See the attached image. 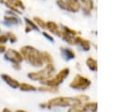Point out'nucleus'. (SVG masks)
<instances>
[{"mask_svg": "<svg viewBox=\"0 0 120 112\" xmlns=\"http://www.w3.org/2000/svg\"><path fill=\"white\" fill-rule=\"evenodd\" d=\"M81 2V4L82 5V10L88 14L91 12L94 5H93V0H79Z\"/></svg>", "mask_w": 120, "mask_h": 112, "instance_id": "obj_12", "label": "nucleus"}, {"mask_svg": "<svg viewBox=\"0 0 120 112\" xmlns=\"http://www.w3.org/2000/svg\"><path fill=\"white\" fill-rule=\"evenodd\" d=\"M74 40H75V43H78L84 51H88L90 49V42L87 40L81 38V37H78V36L75 37Z\"/></svg>", "mask_w": 120, "mask_h": 112, "instance_id": "obj_10", "label": "nucleus"}, {"mask_svg": "<svg viewBox=\"0 0 120 112\" xmlns=\"http://www.w3.org/2000/svg\"><path fill=\"white\" fill-rule=\"evenodd\" d=\"M62 51H63V53H64L66 58L71 59V58L75 57V53H74L71 49H69V48H62Z\"/></svg>", "mask_w": 120, "mask_h": 112, "instance_id": "obj_17", "label": "nucleus"}, {"mask_svg": "<svg viewBox=\"0 0 120 112\" xmlns=\"http://www.w3.org/2000/svg\"><path fill=\"white\" fill-rule=\"evenodd\" d=\"M86 65L91 71H97L98 69V63L93 57H88L86 59Z\"/></svg>", "mask_w": 120, "mask_h": 112, "instance_id": "obj_14", "label": "nucleus"}, {"mask_svg": "<svg viewBox=\"0 0 120 112\" xmlns=\"http://www.w3.org/2000/svg\"><path fill=\"white\" fill-rule=\"evenodd\" d=\"M8 40V37H7V34H2V35H0V43H1V44L6 43Z\"/></svg>", "mask_w": 120, "mask_h": 112, "instance_id": "obj_24", "label": "nucleus"}, {"mask_svg": "<svg viewBox=\"0 0 120 112\" xmlns=\"http://www.w3.org/2000/svg\"><path fill=\"white\" fill-rule=\"evenodd\" d=\"M68 73H69V69H68V68H64V69H62L57 74H55L53 77L48 78V79L43 80V81H41V82H42L43 84L47 85V86L56 88L59 84H61V83L63 82V80L68 75Z\"/></svg>", "mask_w": 120, "mask_h": 112, "instance_id": "obj_4", "label": "nucleus"}, {"mask_svg": "<svg viewBox=\"0 0 120 112\" xmlns=\"http://www.w3.org/2000/svg\"><path fill=\"white\" fill-rule=\"evenodd\" d=\"M7 1V5L14 11H16L17 13H21L18 9V8H24V5L22 3V0H6Z\"/></svg>", "mask_w": 120, "mask_h": 112, "instance_id": "obj_8", "label": "nucleus"}, {"mask_svg": "<svg viewBox=\"0 0 120 112\" xmlns=\"http://www.w3.org/2000/svg\"><path fill=\"white\" fill-rule=\"evenodd\" d=\"M6 50H7V49H6V47H5L3 44H1V43H0V53H4Z\"/></svg>", "mask_w": 120, "mask_h": 112, "instance_id": "obj_26", "label": "nucleus"}, {"mask_svg": "<svg viewBox=\"0 0 120 112\" xmlns=\"http://www.w3.org/2000/svg\"><path fill=\"white\" fill-rule=\"evenodd\" d=\"M68 112H82V110H81V109H79L78 107H76V106H72Z\"/></svg>", "mask_w": 120, "mask_h": 112, "instance_id": "obj_25", "label": "nucleus"}, {"mask_svg": "<svg viewBox=\"0 0 120 112\" xmlns=\"http://www.w3.org/2000/svg\"><path fill=\"white\" fill-rule=\"evenodd\" d=\"M43 35H44V36H45V37H46L47 39H49L50 40H52V41L53 40V39H52V37H51V36H49V34H48V33H45V32H44V33H43Z\"/></svg>", "mask_w": 120, "mask_h": 112, "instance_id": "obj_27", "label": "nucleus"}, {"mask_svg": "<svg viewBox=\"0 0 120 112\" xmlns=\"http://www.w3.org/2000/svg\"><path fill=\"white\" fill-rule=\"evenodd\" d=\"M16 112H26V111H24V110H21V109H18Z\"/></svg>", "mask_w": 120, "mask_h": 112, "instance_id": "obj_29", "label": "nucleus"}, {"mask_svg": "<svg viewBox=\"0 0 120 112\" xmlns=\"http://www.w3.org/2000/svg\"><path fill=\"white\" fill-rule=\"evenodd\" d=\"M20 88L22 90H24V91H34L37 89V88H35L34 86L30 85V84H27V83H22V84H20Z\"/></svg>", "mask_w": 120, "mask_h": 112, "instance_id": "obj_16", "label": "nucleus"}, {"mask_svg": "<svg viewBox=\"0 0 120 112\" xmlns=\"http://www.w3.org/2000/svg\"><path fill=\"white\" fill-rule=\"evenodd\" d=\"M3 112H10V111H9V110H8V108H5V109L3 110Z\"/></svg>", "mask_w": 120, "mask_h": 112, "instance_id": "obj_28", "label": "nucleus"}, {"mask_svg": "<svg viewBox=\"0 0 120 112\" xmlns=\"http://www.w3.org/2000/svg\"><path fill=\"white\" fill-rule=\"evenodd\" d=\"M1 77L4 79V81H5L8 85H9V86H10L11 88H18V87L20 86V83H19L17 80H15V79H13L12 77H10L9 75L2 74Z\"/></svg>", "mask_w": 120, "mask_h": 112, "instance_id": "obj_11", "label": "nucleus"}, {"mask_svg": "<svg viewBox=\"0 0 120 112\" xmlns=\"http://www.w3.org/2000/svg\"><path fill=\"white\" fill-rule=\"evenodd\" d=\"M5 19H6V21H8V22H9V23H11V24H19L20 23V20L18 19V18H16V17H8V16H5Z\"/></svg>", "mask_w": 120, "mask_h": 112, "instance_id": "obj_21", "label": "nucleus"}, {"mask_svg": "<svg viewBox=\"0 0 120 112\" xmlns=\"http://www.w3.org/2000/svg\"><path fill=\"white\" fill-rule=\"evenodd\" d=\"M53 72H54L53 65L52 64H47L44 67V69H42L41 71L28 73V77L32 80H35V81H37V80L43 81V80H46V79L50 78Z\"/></svg>", "mask_w": 120, "mask_h": 112, "instance_id": "obj_3", "label": "nucleus"}, {"mask_svg": "<svg viewBox=\"0 0 120 112\" xmlns=\"http://www.w3.org/2000/svg\"><path fill=\"white\" fill-rule=\"evenodd\" d=\"M38 89L39 90H42V91H50V92H55L57 89H56V88H54V87H39L38 88Z\"/></svg>", "mask_w": 120, "mask_h": 112, "instance_id": "obj_20", "label": "nucleus"}, {"mask_svg": "<svg viewBox=\"0 0 120 112\" xmlns=\"http://www.w3.org/2000/svg\"><path fill=\"white\" fill-rule=\"evenodd\" d=\"M91 82L89 79H87L84 76H82L81 74H76L73 80L70 82L69 87L75 89H85L90 86Z\"/></svg>", "mask_w": 120, "mask_h": 112, "instance_id": "obj_5", "label": "nucleus"}, {"mask_svg": "<svg viewBox=\"0 0 120 112\" xmlns=\"http://www.w3.org/2000/svg\"><path fill=\"white\" fill-rule=\"evenodd\" d=\"M40 54H41L43 62H45L46 64H52V56L48 52H42Z\"/></svg>", "mask_w": 120, "mask_h": 112, "instance_id": "obj_15", "label": "nucleus"}, {"mask_svg": "<svg viewBox=\"0 0 120 112\" xmlns=\"http://www.w3.org/2000/svg\"><path fill=\"white\" fill-rule=\"evenodd\" d=\"M82 102L78 98H69V97H55L48 101L45 104H41L43 107H54V106H80L82 105Z\"/></svg>", "mask_w": 120, "mask_h": 112, "instance_id": "obj_2", "label": "nucleus"}, {"mask_svg": "<svg viewBox=\"0 0 120 112\" xmlns=\"http://www.w3.org/2000/svg\"><path fill=\"white\" fill-rule=\"evenodd\" d=\"M25 22L27 23L28 26H30V27H31V29H38V27H37V24H36L34 22H32L30 19H28V18H25Z\"/></svg>", "mask_w": 120, "mask_h": 112, "instance_id": "obj_22", "label": "nucleus"}, {"mask_svg": "<svg viewBox=\"0 0 120 112\" xmlns=\"http://www.w3.org/2000/svg\"><path fill=\"white\" fill-rule=\"evenodd\" d=\"M57 5L63 9L71 12H77L81 8L79 0H57Z\"/></svg>", "mask_w": 120, "mask_h": 112, "instance_id": "obj_6", "label": "nucleus"}, {"mask_svg": "<svg viewBox=\"0 0 120 112\" xmlns=\"http://www.w3.org/2000/svg\"><path fill=\"white\" fill-rule=\"evenodd\" d=\"M34 22L37 23V24L41 27V28H46V23L44 22V20H42L41 18L38 17V16H35L34 17Z\"/></svg>", "mask_w": 120, "mask_h": 112, "instance_id": "obj_18", "label": "nucleus"}, {"mask_svg": "<svg viewBox=\"0 0 120 112\" xmlns=\"http://www.w3.org/2000/svg\"><path fill=\"white\" fill-rule=\"evenodd\" d=\"M97 108H98V104L95 102H88L85 103L82 106V112H86V111H90V112H97Z\"/></svg>", "mask_w": 120, "mask_h": 112, "instance_id": "obj_13", "label": "nucleus"}, {"mask_svg": "<svg viewBox=\"0 0 120 112\" xmlns=\"http://www.w3.org/2000/svg\"><path fill=\"white\" fill-rule=\"evenodd\" d=\"M7 37H8V39L11 41V42H15L16 40H17V38H16V36L13 34V33H11V32H8V33H7Z\"/></svg>", "mask_w": 120, "mask_h": 112, "instance_id": "obj_23", "label": "nucleus"}, {"mask_svg": "<svg viewBox=\"0 0 120 112\" xmlns=\"http://www.w3.org/2000/svg\"><path fill=\"white\" fill-rule=\"evenodd\" d=\"M5 57L7 59H8L9 61L13 62L14 64H20V62L22 61V59H23L22 54L13 49H8L5 54Z\"/></svg>", "mask_w": 120, "mask_h": 112, "instance_id": "obj_7", "label": "nucleus"}, {"mask_svg": "<svg viewBox=\"0 0 120 112\" xmlns=\"http://www.w3.org/2000/svg\"><path fill=\"white\" fill-rule=\"evenodd\" d=\"M46 28H47L50 32H52V34H54V35H56V36H60L61 31H60V29H59V26H58L54 22H47V23H46Z\"/></svg>", "mask_w": 120, "mask_h": 112, "instance_id": "obj_9", "label": "nucleus"}, {"mask_svg": "<svg viewBox=\"0 0 120 112\" xmlns=\"http://www.w3.org/2000/svg\"><path fill=\"white\" fill-rule=\"evenodd\" d=\"M64 31H65L67 34H68V35H70V36H72V37H75L76 35H78V32H77V31L73 30V29H70V28L68 27V26H65V27H64Z\"/></svg>", "mask_w": 120, "mask_h": 112, "instance_id": "obj_19", "label": "nucleus"}, {"mask_svg": "<svg viewBox=\"0 0 120 112\" xmlns=\"http://www.w3.org/2000/svg\"><path fill=\"white\" fill-rule=\"evenodd\" d=\"M21 54L22 57H24L32 66L40 67L43 65V60H42L40 52H38L34 47L28 46V45L22 46L21 48Z\"/></svg>", "mask_w": 120, "mask_h": 112, "instance_id": "obj_1", "label": "nucleus"}]
</instances>
